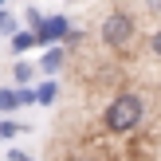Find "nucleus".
<instances>
[{"instance_id": "2", "label": "nucleus", "mask_w": 161, "mask_h": 161, "mask_svg": "<svg viewBox=\"0 0 161 161\" xmlns=\"http://www.w3.org/2000/svg\"><path fill=\"white\" fill-rule=\"evenodd\" d=\"M98 36H102V43H106V47H126V43L134 39V20H130L126 12H110L106 20H102Z\"/></svg>"}, {"instance_id": "9", "label": "nucleus", "mask_w": 161, "mask_h": 161, "mask_svg": "<svg viewBox=\"0 0 161 161\" xmlns=\"http://www.w3.org/2000/svg\"><path fill=\"white\" fill-rule=\"evenodd\" d=\"M28 79H31V67L28 63H16V83H28Z\"/></svg>"}, {"instance_id": "12", "label": "nucleus", "mask_w": 161, "mask_h": 161, "mask_svg": "<svg viewBox=\"0 0 161 161\" xmlns=\"http://www.w3.org/2000/svg\"><path fill=\"white\" fill-rule=\"evenodd\" d=\"M8 161H31L28 153H20V149H12V153H8Z\"/></svg>"}, {"instance_id": "1", "label": "nucleus", "mask_w": 161, "mask_h": 161, "mask_svg": "<svg viewBox=\"0 0 161 161\" xmlns=\"http://www.w3.org/2000/svg\"><path fill=\"white\" fill-rule=\"evenodd\" d=\"M142 114H146V102H142L138 94H118V98L106 106L102 122H106L110 134H130V130H138Z\"/></svg>"}, {"instance_id": "10", "label": "nucleus", "mask_w": 161, "mask_h": 161, "mask_svg": "<svg viewBox=\"0 0 161 161\" xmlns=\"http://www.w3.org/2000/svg\"><path fill=\"white\" fill-rule=\"evenodd\" d=\"M149 51H153V55H157V59H161V28L153 31V39H149Z\"/></svg>"}, {"instance_id": "3", "label": "nucleus", "mask_w": 161, "mask_h": 161, "mask_svg": "<svg viewBox=\"0 0 161 161\" xmlns=\"http://www.w3.org/2000/svg\"><path fill=\"white\" fill-rule=\"evenodd\" d=\"M55 36H67V24H63V20H43V24L36 28V43H39V47L51 43Z\"/></svg>"}, {"instance_id": "6", "label": "nucleus", "mask_w": 161, "mask_h": 161, "mask_svg": "<svg viewBox=\"0 0 161 161\" xmlns=\"http://www.w3.org/2000/svg\"><path fill=\"white\" fill-rule=\"evenodd\" d=\"M51 98H55V83H43V86L36 91V102H43V106H47Z\"/></svg>"}, {"instance_id": "14", "label": "nucleus", "mask_w": 161, "mask_h": 161, "mask_svg": "<svg viewBox=\"0 0 161 161\" xmlns=\"http://www.w3.org/2000/svg\"><path fill=\"white\" fill-rule=\"evenodd\" d=\"M67 161H86V157H67Z\"/></svg>"}, {"instance_id": "4", "label": "nucleus", "mask_w": 161, "mask_h": 161, "mask_svg": "<svg viewBox=\"0 0 161 161\" xmlns=\"http://www.w3.org/2000/svg\"><path fill=\"white\" fill-rule=\"evenodd\" d=\"M16 106H20V91H12V86H0V114H12Z\"/></svg>"}, {"instance_id": "13", "label": "nucleus", "mask_w": 161, "mask_h": 161, "mask_svg": "<svg viewBox=\"0 0 161 161\" xmlns=\"http://www.w3.org/2000/svg\"><path fill=\"white\" fill-rule=\"evenodd\" d=\"M142 4H146L149 12H161V0H142Z\"/></svg>"}, {"instance_id": "8", "label": "nucleus", "mask_w": 161, "mask_h": 161, "mask_svg": "<svg viewBox=\"0 0 161 161\" xmlns=\"http://www.w3.org/2000/svg\"><path fill=\"white\" fill-rule=\"evenodd\" d=\"M16 134H20V126H16V122H0V138H4V142H12Z\"/></svg>"}, {"instance_id": "11", "label": "nucleus", "mask_w": 161, "mask_h": 161, "mask_svg": "<svg viewBox=\"0 0 161 161\" xmlns=\"http://www.w3.org/2000/svg\"><path fill=\"white\" fill-rule=\"evenodd\" d=\"M0 31H16V20H12V16H0Z\"/></svg>"}, {"instance_id": "5", "label": "nucleus", "mask_w": 161, "mask_h": 161, "mask_svg": "<svg viewBox=\"0 0 161 161\" xmlns=\"http://www.w3.org/2000/svg\"><path fill=\"white\" fill-rule=\"evenodd\" d=\"M59 63H63V51H55V47H51V51L43 55V67H39V71H55Z\"/></svg>"}, {"instance_id": "7", "label": "nucleus", "mask_w": 161, "mask_h": 161, "mask_svg": "<svg viewBox=\"0 0 161 161\" xmlns=\"http://www.w3.org/2000/svg\"><path fill=\"white\" fill-rule=\"evenodd\" d=\"M12 43H16V51H24V47H31V43H36V36H31V31H20Z\"/></svg>"}, {"instance_id": "15", "label": "nucleus", "mask_w": 161, "mask_h": 161, "mask_svg": "<svg viewBox=\"0 0 161 161\" xmlns=\"http://www.w3.org/2000/svg\"><path fill=\"white\" fill-rule=\"evenodd\" d=\"M0 4H4V0H0Z\"/></svg>"}]
</instances>
